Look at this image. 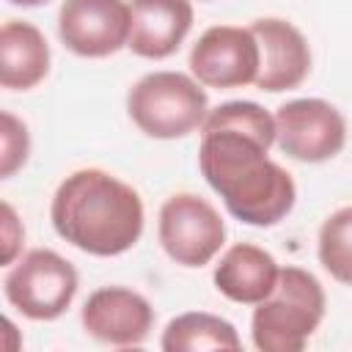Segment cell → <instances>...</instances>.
I'll use <instances>...</instances> for the list:
<instances>
[{"label":"cell","mask_w":352,"mask_h":352,"mask_svg":"<svg viewBox=\"0 0 352 352\" xmlns=\"http://www.w3.org/2000/svg\"><path fill=\"white\" fill-rule=\"evenodd\" d=\"M275 143V116L256 102H223L201 126L198 168L226 209L248 226L280 223L297 201L294 179L267 154Z\"/></svg>","instance_id":"cell-1"},{"label":"cell","mask_w":352,"mask_h":352,"mask_svg":"<svg viewBox=\"0 0 352 352\" xmlns=\"http://www.w3.org/2000/svg\"><path fill=\"white\" fill-rule=\"evenodd\" d=\"M50 220L60 239L91 256H121L143 234V201L138 190L107 170L69 173L50 204Z\"/></svg>","instance_id":"cell-2"},{"label":"cell","mask_w":352,"mask_h":352,"mask_svg":"<svg viewBox=\"0 0 352 352\" xmlns=\"http://www.w3.org/2000/svg\"><path fill=\"white\" fill-rule=\"evenodd\" d=\"M324 289L302 267H280L278 283L250 319V336L261 352H300L324 319Z\"/></svg>","instance_id":"cell-3"},{"label":"cell","mask_w":352,"mask_h":352,"mask_svg":"<svg viewBox=\"0 0 352 352\" xmlns=\"http://www.w3.org/2000/svg\"><path fill=\"white\" fill-rule=\"evenodd\" d=\"M126 110L143 135L176 140L204 126L209 96L201 82L184 72H151L129 88Z\"/></svg>","instance_id":"cell-4"},{"label":"cell","mask_w":352,"mask_h":352,"mask_svg":"<svg viewBox=\"0 0 352 352\" xmlns=\"http://www.w3.org/2000/svg\"><path fill=\"white\" fill-rule=\"evenodd\" d=\"M6 300L28 319H58L77 294V270L60 253L36 248L25 253L3 278Z\"/></svg>","instance_id":"cell-5"},{"label":"cell","mask_w":352,"mask_h":352,"mask_svg":"<svg viewBox=\"0 0 352 352\" xmlns=\"http://www.w3.org/2000/svg\"><path fill=\"white\" fill-rule=\"evenodd\" d=\"M157 234L170 261L182 267H204L220 253L226 242V223L206 198L195 192H176L160 209Z\"/></svg>","instance_id":"cell-6"},{"label":"cell","mask_w":352,"mask_h":352,"mask_svg":"<svg viewBox=\"0 0 352 352\" xmlns=\"http://www.w3.org/2000/svg\"><path fill=\"white\" fill-rule=\"evenodd\" d=\"M275 143L297 162H324L341 154L346 121L324 99H292L275 110Z\"/></svg>","instance_id":"cell-7"},{"label":"cell","mask_w":352,"mask_h":352,"mask_svg":"<svg viewBox=\"0 0 352 352\" xmlns=\"http://www.w3.org/2000/svg\"><path fill=\"white\" fill-rule=\"evenodd\" d=\"M258 41L250 28L214 25L190 50V72L206 88H242L258 77Z\"/></svg>","instance_id":"cell-8"},{"label":"cell","mask_w":352,"mask_h":352,"mask_svg":"<svg viewBox=\"0 0 352 352\" xmlns=\"http://www.w3.org/2000/svg\"><path fill=\"white\" fill-rule=\"evenodd\" d=\"M132 11L126 0H63L58 36L80 58H107L126 47Z\"/></svg>","instance_id":"cell-9"},{"label":"cell","mask_w":352,"mask_h":352,"mask_svg":"<svg viewBox=\"0 0 352 352\" xmlns=\"http://www.w3.org/2000/svg\"><path fill=\"white\" fill-rule=\"evenodd\" d=\"M80 319L85 333L102 344L138 346L154 327V308L126 286H102L88 294Z\"/></svg>","instance_id":"cell-10"},{"label":"cell","mask_w":352,"mask_h":352,"mask_svg":"<svg viewBox=\"0 0 352 352\" xmlns=\"http://www.w3.org/2000/svg\"><path fill=\"white\" fill-rule=\"evenodd\" d=\"M258 41V77L256 85L270 94L297 88L311 72V50L305 36L286 19L264 16L250 25Z\"/></svg>","instance_id":"cell-11"},{"label":"cell","mask_w":352,"mask_h":352,"mask_svg":"<svg viewBox=\"0 0 352 352\" xmlns=\"http://www.w3.org/2000/svg\"><path fill=\"white\" fill-rule=\"evenodd\" d=\"M132 25L126 47L151 60L173 55L192 28L190 0H132Z\"/></svg>","instance_id":"cell-12"},{"label":"cell","mask_w":352,"mask_h":352,"mask_svg":"<svg viewBox=\"0 0 352 352\" xmlns=\"http://www.w3.org/2000/svg\"><path fill=\"white\" fill-rule=\"evenodd\" d=\"M278 275L280 267L272 253L250 242H236L223 253L220 264L214 267V286L231 302L258 305L272 294Z\"/></svg>","instance_id":"cell-13"},{"label":"cell","mask_w":352,"mask_h":352,"mask_svg":"<svg viewBox=\"0 0 352 352\" xmlns=\"http://www.w3.org/2000/svg\"><path fill=\"white\" fill-rule=\"evenodd\" d=\"M47 72L50 44L44 33L25 19H8L0 28V85L8 91H30Z\"/></svg>","instance_id":"cell-14"},{"label":"cell","mask_w":352,"mask_h":352,"mask_svg":"<svg viewBox=\"0 0 352 352\" xmlns=\"http://www.w3.org/2000/svg\"><path fill=\"white\" fill-rule=\"evenodd\" d=\"M160 346L165 352H198V349H239L236 327L206 311H187L168 322Z\"/></svg>","instance_id":"cell-15"},{"label":"cell","mask_w":352,"mask_h":352,"mask_svg":"<svg viewBox=\"0 0 352 352\" xmlns=\"http://www.w3.org/2000/svg\"><path fill=\"white\" fill-rule=\"evenodd\" d=\"M319 264L338 283L352 286V206L336 209L319 228Z\"/></svg>","instance_id":"cell-16"},{"label":"cell","mask_w":352,"mask_h":352,"mask_svg":"<svg viewBox=\"0 0 352 352\" xmlns=\"http://www.w3.org/2000/svg\"><path fill=\"white\" fill-rule=\"evenodd\" d=\"M3 118V132H0V176L8 179L14 176L30 154V138H28V126L11 116L8 110L0 116Z\"/></svg>","instance_id":"cell-17"},{"label":"cell","mask_w":352,"mask_h":352,"mask_svg":"<svg viewBox=\"0 0 352 352\" xmlns=\"http://www.w3.org/2000/svg\"><path fill=\"white\" fill-rule=\"evenodd\" d=\"M25 239V228L16 220L11 204H3V264H11L19 253V245Z\"/></svg>","instance_id":"cell-18"},{"label":"cell","mask_w":352,"mask_h":352,"mask_svg":"<svg viewBox=\"0 0 352 352\" xmlns=\"http://www.w3.org/2000/svg\"><path fill=\"white\" fill-rule=\"evenodd\" d=\"M8 3H14V6H25V8H33V6H44L47 0H8Z\"/></svg>","instance_id":"cell-19"}]
</instances>
